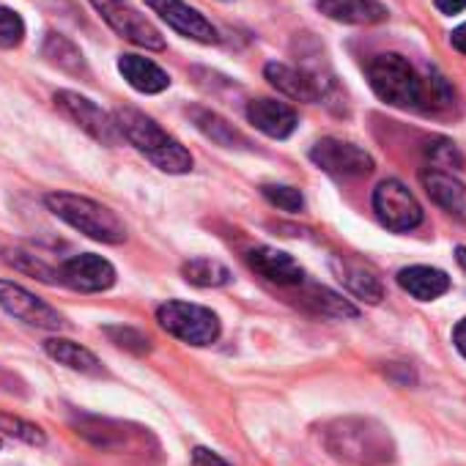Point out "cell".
<instances>
[{
    "mask_svg": "<svg viewBox=\"0 0 466 466\" xmlns=\"http://www.w3.org/2000/svg\"><path fill=\"white\" fill-rule=\"evenodd\" d=\"M327 450L346 463L379 466L395 458V441L390 431L368 417H343L327 428Z\"/></svg>",
    "mask_w": 466,
    "mask_h": 466,
    "instance_id": "6da1fadb",
    "label": "cell"
},
{
    "mask_svg": "<svg viewBox=\"0 0 466 466\" xmlns=\"http://www.w3.org/2000/svg\"><path fill=\"white\" fill-rule=\"evenodd\" d=\"M113 118H116V127H118L121 137H127L137 151H143L159 170L173 173V176H181V173L192 170V154L178 140H173L146 113L132 110V107H121V110L113 113Z\"/></svg>",
    "mask_w": 466,
    "mask_h": 466,
    "instance_id": "7a4b0ae2",
    "label": "cell"
},
{
    "mask_svg": "<svg viewBox=\"0 0 466 466\" xmlns=\"http://www.w3.org/2000/svg\"><path fill=\"white\" fill-rule=\"evenodd\" d=\"M47 208L72 225L75 230L86 233V237L105 242V245H121L127 242V225L118 219V214L91 198L72 195V192H50L45 198Z\"/></svg>",
    "mask_w": 466,
    "mask_h": 466,
    "instance_id": "3957f363",
    "label": "cell"
},
{
    "mask_svg": "<svg viewBox=\"0 0 466 466\" xmlns=\"http://www.w3.org/2000/svg\"><path fill=\"white\" fill-rule=\"evenodd\" d=\"M368 80L373 94L390 107L400 110H425L428 80L417 75V69L398 53L376 56L368 66Z\"/></svg>",
    "mask_w": 466,
    "mask_h": 466,
    "instance_id": "277c9868",
    "label": "cell"
},
{
    "mask_svg": "<svg viewBox=\"0 0 466 466\" xmlns=\"http://www.w3.org/2000/svg\"><path fill=\"white\" fill-rule=\"evenodd\" d=\"M157 321L167 335H173L189 346H211L219 338V319H217V313H211L203 305L165 302L157 310Z\"/></svg>",
    "mask_w": 466,
    "mask_h": 466,
    "instance_id": "5b68a950",
    "label": "cell"
},
{
    "mask_svg": "<svg viewBox=\"0 0 466 466\" xmlns=\"http://www.w3.org/2000/svg\"><path fill=\"white\" fill-rule=\"evenodd\" d=\"M373 211L381 219V225H387L395 233L414 230L422 222V206L409 192V187L395 181V178H387V181H381L376 187V192H373Z\"/></svg>",
    "mask_w": 466,
    "mask_h": 466,
    "instance_id": "8992f818",
    "label": "cell"
},
{
    "mask_svg": "<svg viewBox=\"0 0 466 466\" xmlns=\"http://www.w3.org/2000/svg\"><path fill=\"white\" fill-rule=\"evenodd\" d=\"M91 6L127 42H132L137 47H146V50H165L162 34L137 9H132L127 0H91Z\"/></svg>",
    "mask_w": 466,
    "mask_h": 466,
    "instance_id": "52a82bcc",
    "label": "cell"
},
{
    "mask_svg": "<svg viewBox=\"0 0 466 466\" xmlns=\"http://www.w3.org/2000/svg\"><path fill=\"white\" fill-rule=\"evenodd\" d=\"M313 165H319L324 173H332L338 178H360L373 173V157L346 140L338 137H324L310 148Z\"/></svg>",
    "mask_w": 466,
    "mask_h": 466,
    "instance_id": "ba28073f",
    "label": "cell"
},
{
    "mask_svg": "<svg viewBox=\"0 0 466 466\" xmlns=\"http://www.w3.org/2000/svg\"><path fill=\"white\" fill-rule=\"evenodd\" d=\"M56 107L72 118L83 132H88L94 140L105 143V146H116L121 140V132L116 127V118L107 116L102 107H96L91 99L75 94V91H58L56 94Z\"/></svg>",
    "mask_w": 466,
    "mask_h": 466,
    "instance_id": "9c48e42d",
    "label": "cell"
},
{
    "mask_svg": "<svg viewBox=\"0 0 466 466\" xmlns=\"http://www.w3.org/2000/svg\"><path fill=\"white\" fill-rule=\"evenodd\" d=\"M0 308H4L9 316L25 321L31 327H39V329H64L66 327L64 316L53 305H47L28 289L9 283V280H0Z\"/></svg>",
    "mask_w": 466,
    "mask_h": 466,
    "instance_id": "30bf717a",
    "label": "cell"
},
{
    "mask_svg": "<svg viewBox=\"0 0 466 466\" xmlns=\"http://www.w3.org/2000/svg\"><path fill=\"white\" fill-rule=\"evenodd\" d=\"M61 283H66L75 291L83 294H99L116 286V269L107 258L94 256V253H83L75 256L69 261H64V267L58 269Z\"/></svg>",
    "mask_w": 466,
    "mask_h": 466,
    "instance_id": "8fae6325",
    "label": "cell"
},
{
    "mask_svg": "<svg viewBox=\"0 0 466 466\" xmlns=\"http://www.w3.org/2000/svg\"><path fill=\"white\" fill-rule=\"evenodd\" d=\"M146 6L159 15L176 34L200 42V45H214L217 42V28L192 6H187L184 0H146Z\"/></svg>",
    "mask_w": 466,
    "mask_h": 466,
    "instance_id": "7c38bea8",
    "label": "cell"
},
{
    "mask_svg": "<svg viewBox=\"0 0 466 466\" xmlns=\"http://www.w3.org/2000/svg\"><path fill=\"white\" fill-rule=\"evenodd\" d=\"M248 121L258 132H264L267 137H275V140H286L289 135H294V129L299 124L297 110L278 99H253L248 105Z\"/></svg>",
    "mask_w": 466,
    "mask_h": 466,
    "instance_id": "4fadbf2b",
    "label": "cell"
},
{
    "mask_svg": "<svg viewBox=\"0 0 466 466\" xmlns=\"http://www.w3.org/2000/svg\"><path fill=\"white\" fill-rule=\"evenodd\" d=\"M248 267L267 278L275 286H302L305 283V269L283 250L275 248H256L248 256Z\"/></svg>",
    "mask_w": 466,
    "mask_h": 466,
    "instance_id": "5bb4252c",
    "label": "cell"
},
{
    "mask_svg": "<svg viewBox=\"0 0 466 466\" xmlns=\"http://www.w3.org/2000/svg\"><path fill=\"white\" fill-rule=\"evenodd\" d=\"M420 181L436 206H441L444 211H450L458 219H466V184L463 181H458L452 173L436 170V167L422 170Z\"/></svg>",
    "mask_w": 466,
    "mask_h": 466,
    "instance_id": "9a60e30c",
    "label": "cell"
},
{
    "mask_svg": "<svg viewBox=\"0 0 466 466\" xmlns=\"http://www.w3.org/2000/svg\"><path fill=\"white\" fill-rule=\"evenodd\" d=\"M324 17L343 25H376L387 17V9L379 0H316Z\"/></svg>",
    "mask_w": 466,
    "mask_h": 466,
    "instance_id": "2e32d148",
    "label": "cell"
},
{
    "mask_svg": "<svg viewBox=\"0 0 466 466\" xmlns=\"http://www.w3.org/2000/svg\"><path fill=\"white\" fill-rule=\"evenodd\" d=\"M264 75H267V80H269L280 94H286L289 99H297V102H319V96H321L319 83H316L308 72H302V69H297V66L272 61V64L264 66Z\"/></svg>",
    "mask_w": 466,
    "mask_h": 466,
    "instance_id": "e0dca14e",
    "label": "cell"
},
{
    "mask_svg": "<svg viewBox=\"0 0 466 466\" xmlns=\"http://www.w3.org/2000/svg\"><path fill=\"white\" fill-rule=\"evenodd\" d=\"M398 286L420 302H433L450 291V278L433 267H406L398 272Z\"/></svg>",
    "mask_w": 466,
    "mask_h": 466,
    "instance_id": "ac0fdd59",
    "label": "cell"
},
{
    "mask_svg": "<svg viewBox=\"0 0 466 466\" xmlns=\"http://www.w3.org/2000/svg\"><path fill=\"white\" fill-rule=\"evenodd\" d=\"M118 72L140 94H159V91H165L170 86L167 72L159 69L154 61L140 58V56H121L118 58Z\"/></svg>",
    "mask_w": 466,
    "mask_h": 466,
    "instance_id": "d6986e66",
    "label": "cell"
},
{
    "mask_svg": "<svg viewBox=\"0 0 466 466\" xmlns=\"http://www.w3.org/2000/svg\"><path fill=\"white\" fill-rule=\"evenodd\" d=\"M45 351H47L58 365H66L69 370L88 373V376H99V373H102V362H99L88 349H83V346L75 343V340L50 338V340L45 343Z\"/></svg>",
    "mask_w": 466,
    "mask_h": 466,
    "instance_id": "ffe728a7",
    "label": "cell"
},
{
    "mask_svg": "<svg viewBox=\"0 0 466 466\" xmlns=\"http://www.w3.org/2000/svg\"><path fill=\"white\" fill-rule=\"evenodd\" d=\"M302 305L316 313V316H327V319H357L360 310L343 299L340 294L324 289V286H310L308 291H302Z\"/></svg>",
    "mask_w": 466,
    "mask_h": 466,
    "instance_id": "44dd1931",
    "label": "cell"
},
{
    "mask_svg": "<svg viewBox=\"0 0 466 466\" xmlns=\"http://www.w3.org/2000/svg\"><path fill=\"white\" fill-rule=\"evenodd\" d=\"M42 53L53 66H58L69 75H86V58L72 39H66L61 34H47Z\"/></svg>",
    "mask_w": 466,
    "mask_h": 466,
    "instance_id": "7402d4cb",
    "label": "cell"
},
{
    "mask_svg": "<svg viewBox=\"0 0 466 466\" xmlns=\"http://www.w3.org/2000/svg\"><path fill=\"white\" fill-rule=\"evenodd\" d=\"M192 121H195V127H198L206 137H211L214 143H219V146H225V148L248 146V140L242 137L239 129H233V124H228L222 116H217V113H211V110L195 107V110H192Z\"/></svg>",
    "mask_w": 466,
    "mask_h": 466,
    "instance_id": "603a6c76",
    "label": "cell"
},
{
    "mask_svg": "<svg viewBox=\"0 0 466 466\" xmlns=\"http://www.w3.org/2000/svg\"><path fill=\"white\" fill-rule=\"evenodd\" d=\"M181 275L187 283L198 286V289H219L230 283V272L228 267H222L219 261L211 258H192L181 267Z\"/></svg>",
    "mask_w": 466,
    "mask_h": 466,
    "instance_id": "cb8c5ba5",
    "label": "cell"
},
{
    "mask_svg": "<svg viewBox=\"0 0 466 466\" xmlns=\"http://www.w3.org/2000/svg\"><path fill=\"white\" fill-rule=\"evenodd\" d=\"M340 280L349 286V291H351L357 299H365V302H370V305H379L381 297H384L381 283H379L370 272H365V269H360V267H343Z\"/></svg>",
    "mask_w": 466,
    "mask_h": 466,
    "instance_id": "d4e9b609",
    "label": "cell"
},
{
    "mask_svg": "<svg viewBox=\"0 0 466 466\" xmlns=\"http://www.w3.org/2000/svg\"><path fill=\"white\" fill-rule=\"evenodd\" d=\"M425 154H428V159H431V165H433L436 170H444V167L461 170V167L466 165V159H463V154L458 151V146H455L452 140H444V137L431 140L428 148H425Z\"/></svg>",
    "mask_w": 466,
    "mask_h": 466,
    "instance_id": "484cf974",
    "label": "cell"
},
{
    "mask_svg": "<svg viewBox=\"0 0 466 466\" xmlns=\"http://www.w3.org/2000/svg\"><path fill=\"white\" fill-rule=\"evenodd\" d=\"M23 39H25L23 17L15 9H9V6H0V47L12 50V47L23 45Z\"/></svg>",
    "mask_w": 466,
    "mask_h": 466,
    "instance_id": "4316f807",
    "label": "cell"
},
{
    "mask_svg": "<svg viewBox=\"0 0 466 466\" xmlns=\"http://www.w3.org/2000/svg\"><path fill=\"white\" fill-rule=\"evenodd\" d=\"M261 192H264V198L272 203V206H278V208H283V211H302L305 208V198H302V192L297 189V187H286V184H264L261 187Z\"/></svg>",
    "mask_w": 466,
    "mask_h": 466,
    "instance_id": "83f0119b",
    "label": "cell"
},
{
    "mask_svg": "<svg viewBox=\"0 0 466 466\" xmlns=\"http://www.w3.org/2000/svg\"><path fill=\"white\" fill-rule=\"evenodd\" d=\"M0 431L9 433V436H17V439H23L28 444H45L47 441V436H45V431L39 425L25 422V420L12 417V414H0Z\"/></svg>",
    "mask_w": 466,
    "mask_h": 466,
    "instance_id": "f1b7e54d",
    "label": "cell"
},
{
    "mask_svg": "<svg viewBox=\"0 0 466 466\" xmlns=\"http://www.w3.org/2000/svg\"><path fill=\"white\" fill-rule=\"evenodd\" d=\"M9 264H12V267H17V269H20V272H25V275L39 278L42 283H58V280H61L56 269H50L42 258L28 256V253H12V256H9Z\"/></svg>",
    "mask_w": 466,
    "mask_h": 466,
    "instance_id": "f546056e",
    "label": "cell"
},
{
    "mask_svg": "<svg viewBox=\"0 0 466 466\" xmlns=\"http://www.w3.org/2000/svg\"><path fill=\"white\" fill-rule=\"evenodd\" d=\"M107 335L113 338V343H116V346L129 349V351H137V354H143V351H148V349H151V346H148V338H146V335H140L137 329H129V327H110V329H107Z\"/></svg>",
    "mask_w": 466,
    "mask_h": 466,
    "instance_id": "4dcf8cb0",
    "label": "cell"
},
{
    "mask_svg": "<svg viewBox=\"0 0 466 466\" xmlns=\"http://www.w3.org/2000/svg\"><path fill=\"white\" fill-rule=\"evenodd\" d=\"M192 466H230L222 455H217L214 450L206 447H195L192 450Z\"/></svg>",
    "mask_w": 466,
    "mask_h": 466,
    "instance_id": "1f68e13d",
    "label": "cell"
},
{
    "mask_svg": "<svg viewBox=\"0 0 466 466\" xmlns=\"http://www.w3.org/2000/svg\"><path fill=\"white\" fill-rule=\"evenodd\" d=\"M452 343L461 351V357H466V319H461L452 329Z\"/></svg>",
    "mask_w": 466,
    "mask_h": 466,
    "instance_id": "d6a6232c",
    "label": "cell"
},
{
    "mask_svg": "<svg viewBox=\"0 0 466 466\" xmlns=\"http://www.w3.org/2000/svg\"><path fill=\"white\" fill-rule=\"evenodd\" d=\"M436 9L441 15H458L466 9V0H436Z\"/></svg>",
    "mask_w": 466,
    "mask_h": 466,
    "instance_id": "836d02e7",
    "label": "cell"
},
{
    "mask_svg": "<svg viewBox=\"0 0 466 466\" xmlns=\"http://www.w3.org/2000/svg\"><path fill=\"white\" fill-rule=\"evenodd\" d=\"M450 45H452L458 53H463V56H466V23H463V25H458V28L450 34Z\"/></svg>",
    "mask_w": 466,
    "mask_h": 466,
    "instance_id": "e575fe53",
    "label": "cell"
},
{
    "mask_svg": "<svg viewBox=\"0 0 466 466\" xmlns=\"http://www.w3.org/2000/svg\"><path fill=\"white\" fill-rule=\"evenodd\" d=\"M455 258H458L461 269L466 272V248H458V250H455Z\"/></svg>",
    "mask_w": 466,
    "mask_h": 466,
    "instance_id": "d590c367",
    "label": "cell"
}]
</instances>
